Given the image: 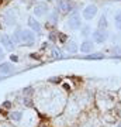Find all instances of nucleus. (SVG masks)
Returning a JSON list of instances; mask_svg holds the SVG:
<instances>
[{
  "instance_id": "nucleus-21",
  "label": "nucleus",
  "mask_w": 121,
  "mask_h": 127,
  "mask_svg": "<svg viewBox=\"0 0 121 127\" xmlns=\"http://www.w3.org/2000/svg\"><path fill=\"white\" fill-rule=\"evenodd\" d=\"M3 106H4L6 109H9L10 106H11V103H10V102H4V103H3Z\"/></svg>"
},
{
  "instance_id": "nucleus-24",
  "label": "nucleus",
  "mask_w": 121,
  "mask_h": 127,
  "mask_svg": "<svg viewBox=\"0 0 121 127\" xmlns=\"http://www.w3.org/2000/svg\"><path fill=\"white\" fill-rule=\"evenodd\" d=\"M116 54H121V50H116Z\"/></svg>"
},
{
  "instance_id": "nucleus-3",
  "label": "nucleus",
  "mask_w": 121,
  "mask_h": 127,
  "mask_svg": "<svg viewBox=\"0 0 121 127\" xmlns=\"http://www.w3.org/2000/svg\"><path fill=\"white\" fill-rule=\"evenodd\" d=\"M92 37H93V41L94 42H97V44H101L104 41L107 40V31L106 30H94L92 32Z\"/></svg>"
},
{
  "instance_id": "nucleus-15",
  "label": "nucleus",
  "mask_w": 121,
  "mask_h": 127,
  "mask_svg": "<svg viewBox=\"0 0 121 127\" xmlns=\"http://www.w3.org/2000/svg\"><path fill=\"white\" fill-rule=\"evenodd\" d=\"M86 59H101L103 58V54H92V55H87L85 57Z\"/></svg>"
},
{
  "instance_id": "nucleus-28",
  "label": "nucleus",
  "mask_w": 121,
  "mask_h": 127,
  "mask_svg": "<svg viewBox=\"0 0 121 127\" xmlns=\"http://www.w3.org/2000/svg\"><path fill=\"white\" fill-rule=\"evenodd\" d=\"M120 1H121V0H120Z\"/></svg>"
},
{
  "instance_id": "nucleus-22",
  "label": "nucleus",
  "mask_w": 121,
  "mask_h": 127,
  "mask_svg": "<svg viewBox=\"0 0 121 127\" xmlns=\"http://www.w3.org/2000/svg\"><path fill=\"white\" fill-rule=\"evenodd\" d=\"M10 58H11V61H14V62H17V61H18L17 55H11V57H10Z\"/></svg>"
},
{
  "instance_id": "nucleus-8",
  "label": "nucleus",
  "mask_w": 121,
  "mask_h": 127,
  "mask_svg": "<svg viewBox=\"0 0 121 127\" xmlns=\"http://www.w3.org/2000/svg\"><path fill=\"white\" fill-rule=\"evenodd\" d=\"M1 44H3L7 50H13L14 48V41L11 40L9 35H6V34L4 35H1Z\"/></svg>"
},
{
  "instance_id": "nucleus-7",
  "label": "nucleus",
  "mask_w": 121,
  "mask_h": 127,
  "mask_svg": "<svg viewBox=\"0 0 121 127\" xmlns=\"http://www.w3.org/2000/svg\"><path fill=\"white\" fill-rule=\"evenodd\" d=\"M11 72H13V65L10 62L0 64V75H10Z\"/></svg>"
},
{
  "instance_id": "nucleus-19",
  "label": "nucleus",
  "mask_w": 121,
  "mask_h": 127,
  "mask_svg": "<svg viewBox=\"0 0 121 127\" xmlns=\"http://www.w3.org/2000/svg\"><path fill=\"white\" fill-rule=\"evenodd\" d=\"M51 20H52V21H56V20H58V11H54V13H52Z\"/></svg>"
},
{
  "instance_id": "nucleus-12",
  "label": "nucleus",
  "mask_w": 121,
  "mask_h": 127,
  "mask_svg": "<svg viewBox=\"0 0 121 127\" xmlns=\"http://www.w3.org/2000/svg\"><path fill=\"white\" fill-rule=\"evenodd\" d=\"M107 28V18L106 16H101L99 20V30H106Z\"/></svg>"
},
{
  "instance_id": "nucleus-11",
  "label": "nucleus",
  "mask_w": 121,
  "mask_h": 127,
  "mask_svg": "<svg viewBox=\"0 0 121 127\" xmlns=\"http://www.w3.org/2000/svg\"><path fill=\"white\" fill-rule=\"evenodd\" d=\"M77 50H79V47H77L76 42H73V41H69L66 44V51L68 52H71V54H75V52H77Z\"/></svg>"
},
{
  "instance_id": "nucleus-26",
  "label": "nucleus",
  "mask_w": 121,
  "mask_h": 127,
  "mask_svg": "<svg viewBox=\"0 0 121 127\" xmlns=\"http://www.w3.org/2000/svg\"><path fill=\"white\" fill-rule=\"evenodd\" d=\"M0 28H1V23H0Z\"/></svg>"
},
{
  "instance_id": "nucleus-6",
  "label": "nucleus",
  "mask_w": 121,
  "mask_h": 127,
  "mask_svg": "<svg viewBox=\"0 0 121 127\" xmlns=\"http://www.w3.org/2000/svg\"><path fill=\"white\" fill-rule=\"evenodd\" d=\"M45 11H48V6L45 4V3H38V4H35V7H34V14H35L37 17L44 16Z\"/></svg>"
},
{
  "instance_id": "nucleus-25",
  "label": "nucleus",
  "mask_w": 121,
  "mask_h": 127,
  "mask_svg": "<svg viewBox=\"0 0 121 127\" xmlns=\"http://www.w3.org/2000/svg\"><path fill=\"white\" fill-rule=\"evenodd\" d=\"M0 6H1V0H0Z\"/></svg>"
},
{
  "instance_id": "nucleus-14",
  "label": "nucleus",
  "mask_w": 121,
  "mask_h": 127,
  "mask_svg": "<svg viewBox=\"0 0 121 127\" xmlns=\"http://www.w3.org/2000/svg\"><path fill=\"white\" fill-rule=\"evenodd\" d=\"M114 23H116V27L121 30V13H118L116 17H114Z\"/></svg>"
},
{
  "instance_id": "nucleus-23",
  "label": "nucleus",
  "mask_w": 121,
  "mask_h": 127,
  "mask_svg": "<svg viewBox=\"0 0 121 127\" xmlns=\"http://www.w3.org/2000/svg\"><path fill=\"white\" fill-rule=\"evenodd\" d=\"M66 40V35H61V41H65Z\"/></svg>"
},
{
  "instance_id": "nucleus-27",
  "label": "nucleus",
  "mask_w": 121,
  "mask_h": 127,
  "mask_svg": "<svg viewBox=\"0 0 121 127\" xmlns=\"http://www.w3.org/2000/svg\"><path fill=\"white\" fill-rule=\"evenodd\" d=\"M118 127H121V124H118Z\"/></svg>"
},
{
  "instance_id": "nucleus-4",
  "label": "nucleus",
  "mask_w": 121,
  "mask_h": 127,
  "mask_svg": "<svg viewBox=\"0 0 121 127\" xmlns=\"http://www.w3.org/2000/svg\"><path fill=\"white\" fill-rule=\"evenodd\" d=\"M96 14H97V7L94 4H89L87 7H85V10H83V17H85L86 20H92Z\"/></svg>"
},
{
  "instance_id": "nucleus-13",
  "label": "nucleus",
  "mask_w": 121,
  "mask_h": 127,
  "mask_svg": "<svg viewBox=\"0 0 121 127\" xmlns=\"http://www.w3.org/2000/svg\"><path fill=\"white\" fill-rule=\"evenodd\" d=\"M11 14H13V11H9V13L6 14V20H7V24H9V26L16 23V18H14V16L11 17Z\"/></svg>"
},
{
  "instance_id": "nucleus-17",
  "label": "nucleus",
  "mask_w": 121,
  "mask_h": 127,
  "mask_svg": "<svg viewBox=\"0 0 121 127\" xmlns=\"http://www.w3.org/2000/svg\"><path fill=\"white\" fill-rule=\"evenodd\" d=\"M10 119H11V120H20V119H21V113H20V112H14V113L10 114Z\"/></svg>"
},
{
  "instance_id": "nucleus-9",
  "label": "nucleus",
  "mask_w": 121,
  "mask_h": 127,
  "mask_svg": "<svg viewBox=\"0 0 121 127\" xmlns=\"http://www.w3.org/2000/svg\"><path fill=\"white\" fill-rule=\"evenodd\" d=\"M93 50V41H83L80 44V52H90Z\"/></svg>"
},
{
  "instance_id": "nucleus-20",
  "label": "nucleus",
  "mask_w": 121,
  "mask_h": 127,
  "mask_svg": "<svg viewBox=\"0 0 121 127\" xmlns=\"http://www.w3.org/2000/svg\"><path fill=\"white\" fill-rule=\"evenodd\" d=\"M3 58H4V51H3V48H1V47H0V61H1Z\"/></svg>"
},
{
  "instance_id": "nucleus-16",
  "label": "nucleus",
  "mask_w": 121,
  "mask_h": 127,
  "mask_svg": "<svg viewBox=\"0 0 121 127\" xmlns=\"http://www.w3.org/2000/svg\"><path fill=\"white\" fill-rule=\"evenodd\" d=\"M52 57L54 58H62V52L58 48H52Z\"/></svg>"
},
{
  "instance_id": "nucleus-5",
  "label": "nucleus",
  "mask_w": 121,
  "mask_h": 127,
  "mask_svg": "<svg viewBox=\"0 0 121 127\" xmlns=\"http://www.w3.org/2000/svg\"><path fill=\"white\" fill-rule=\"evenodd\" d=\"M58 7L61 11H63V13H69V11H72L73 10V7H75V4L72 3L71 0H61L58 3Z\"/></svg>"
},
{
  "instance_id": "nucleus-18",
  "label": "nucleus",
  "mask_w": 121,
  "mask_h": 127,
  "mask_svg": "<svg viewBox=\"0 0 121 127\" xmlns=\"http://www.w3.org/2000/svg\"><path fill=\"white\" fill-rule=\"evenodd\" d=\"M89 34H92V32H90V27H85L83 28V30H82V35H89Z\"/></svg>"
},
{
  "instance_id": "nucleus-2",
  "label": "nucleus",
  "mask_w": 121,
  "mask_h": 127,
  "mask_svg": "<svg viewBox=\"0 0 121 127\" xmlns=\"http://www.w3.org/2000/svg\"><path fill=\"white\" fill-rule=\"evenodd\" d=\"M68 27L72 28V30H77V28L82 27L80 16H79L76 11H73V13L69 16V18H68Z\"/></svg>"
},
{
  "instance_id": "nucleus-1",
  "label": "nucleus",
  "mask_w": 121,
  "mask_h": 127,
  "mask_svg": "<svg viewBox=\"0 0 121 127\" xmlns=\"http://www.w3.org/2000/svg\"><path fill=\"white\" fill-rule=\"evenodd\" d=\"M20 42H24L27 47H31L35 42V34L31 30H20Z\"/></svg>"
},
{
  "instance_id": "nucleus-10",
  "label": "nucleus",
  "mask_w": 121,
  "mask_h": 127,
  "mask_svg": "<svg viewBox=\"0 0 121 127\" xmlns=\"http://www.w3.org/2000/svg\"><path fill=\"white\" fill-rule=\"evenodd\" d=\"M28 24H30V27H31L34 31H37V32H40V31H41L40 23H38V21H37L34 17H30V18H28Z\"/></svg>"
}]
</instances>
